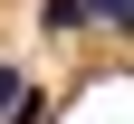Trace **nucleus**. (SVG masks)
<instances>
[{"label": "nucleus", "instance_id": "1", "mask_svg": "<svg viewBox=\"0 0 134 124\" xmlns=\"http://www.w3.org/2000/svg\"><path fill=\"white\" fill-rule=\"evenodd\" d=\"M38 19H48V29H86V19H96V10H86V0H48Z\"/></svg>", "mask_w": 134, "mask_h": 124}, {"label": "nucleus", "instance_id": "2", "mask_svg": "<svg viewBox=\"0 0 134 124\" xmlns=\"http://www.w3.org/2000/svg\"><path fill=\"white\" fill-rule=\"evenodd\" d=\"M96 19H115V29H134V0H86Z\"/></svg>", "mask_w": 134, "mask_h": 124}]
</instances>
